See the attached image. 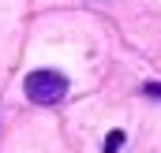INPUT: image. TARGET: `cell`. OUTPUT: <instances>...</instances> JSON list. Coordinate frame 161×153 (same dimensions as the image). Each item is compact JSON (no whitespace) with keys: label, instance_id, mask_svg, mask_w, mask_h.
<instances>
[{"label":"cell","instance_id":"7a4b0ae2","mask_svg":"<svg viewBox=\"0 0 161 153\" xmlns=\"http://www.w3.org/2000/svg\"><path fill=\"white\" fill-rule=\"evenodd\" d=\"M124 142H127V138H124V131H113V135L105 138V153H116V150L124 146Z\"/></svg>","mask_w":161,"mask_h":153},{"label":"cell","instance_id":"3957f363","mask_svg":"<svg viewBox=\"0 0 161 153\" xmlns=\"http://www.w3.org/2000/svg\"><path fill=\"white\" fill-rule=\"evenodd\" d=\"M142 93H146V97H158V101H161V86H154V82H146V86H142Z\"/></svg>","mask_w":161,"mask_h":153},{"label":"cell","instance_id":"6da1fadb","mask_svg":"<svg viewBox=\"0 0 161 153\" xmlns=\"http://www.w3.org/2000/svg\"><path fill=\"white\" fill-rule=\"evenodd\" d=\"M64 93H68V78L60 75V71L41 67V71H30L26 75V97L34 105H56Z\"/></svg>","mask_w":161,"mask_h":153}]
</instances>
